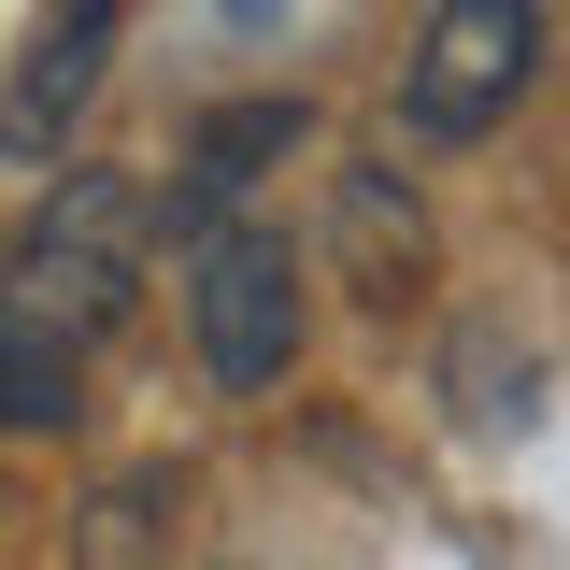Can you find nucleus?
Here are the masks:
<instances>
[{"label": "nucleus", "mask_w": 570, "mask_h": 570, "mask_svg": "<svg viewBox=\"0 0 570 570\" xmlns=\"http://www.w3.org/2000/svg\"><path fill=\"white\" fill-rule=\"evenodd\" d=\"M299 129H314L299 100H214L200 129H186V200H171V214H228L272 157H299Z\"/></svg>", "instance_id": "obj_7"}, {"label": "nucleus", "mask_w": 570, "mask_h": 570, "mask_svg": "<svg viewBox=\"0 0 570 570\" xmlns=\"http://www.w3.org/2000/svg\"><path fill=\"white\" fill-rule=\"evenodd\" d=\"M142 257H157V186L86 157V171H58V186L29 200V228H14V257H0V272L29 285L71 343H100V328H129Z\"/></svg>", "instance_id": "obj_1"}, {"label": "nucleus", "mask_w": 570, "mask_h": 570, "mask_svg": "<svg viewBox=\"0 0 570 570\" xmlns=\"http://www.w3.org/2000/svg\"><path fill=\"white\" fill-rule=\"evenodd\" d=\"M328 257H343V285L371 299V314H400V299L428 285V214H414V186H400V157L328 171Z\"/></svg>", "instance_id": "obj_5"}, {"label": "nucleus", "mask_w": 570, "mask_h": 570, "mask_svg": "<svg viewBox=\"0 0 570 570\" xmlns=\"http://www.w3.org/2000/svg\"><path fill=\"white\" fill-rule=\"evenodd\" d=\"M228 29H285V0H228Z\"/></svg>", "instance_id": "obj_8"}, {"label": "nucleus", "mask_w": 570, "mask_h": 570, "mask_svg": "<svg viewBox=\"0 0 570 570\" xmlns=\"http://www.w3.org/2000/svg\"><path fill=\"white\" fill-rule=\"evenodd\" d=\"M100 58H115V0H58L43 29H29V58L0 86V157L29 171V157H58V129L100 100Z\"/></svg>", "instance_id": "obj_4"}, {"label": "nucleus", "mask_w": 570, "mask_h": 570, "mask_svg": "<svg viewBox=\"0 0 570 570\" xmlns=\"http://www.w3.org/2000/svg\"><path fill=\"white\" fill-rule=\"evenodd\" d=\"M71 414H86V343L0 272V428H71Z\"/></svg>", "instance_id": "obj_6"}, {"label": "nucleus", "mask_w": 570, "mask_h": 570, "mask_svg": "<svg viewBox=\"0 0 570 570\" xmlns=\"http://www.w3.org/2000/svg\"><path fill=\"white\" fill-rule=\"evenodd\" d=\"M171 272H186V328H200V371L228 400H257L299 371V257L285 228H243V214H171Z\"/></svg>", "instance_id": "obj_2"}, {"label": "nucleus", "mask_w": 570, "mask_h": 570, "mask_svg": "<svg viewBox=\"0 0 570 570\" xmlns=\"http://www.w3.org/2000/svg\"><path fill=\"white\" fill-rule=\"evenodd\" d=\"M542 71V0H428L414 58H400V115L414 142H485Z\"/></svg>", "instance_id": "obj_3"}]
</instances>
